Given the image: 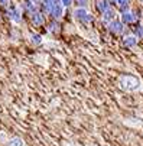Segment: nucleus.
<instances>
[{"label": "nucleus", "mask_w": 143, "mask_h": 146, "mask_svg": "<svg viewBox=\"0 0 143 146\" xmlns=\"http://www.w3.org/2000/svg\"><path fill=\"white\" fill-rule=\"evenodd\" d=\"M130 5H132L130 0H117V7H119V12L120 13L129 12L130 10Z\"/></svg>", "instance_id": "11"}, {"label": "nucleus", "mask_w": 143, "mask_h": 146, "mask_svg": "<svg viewBox=\"0 0 143 146\" xmlns=\"http://www.w3.org/2000/svg\"><path fill=\"white\" fill-rule=\"evenodd\" d=\"M48 31L51 32V33H56V32H59V23H58V20H52V22L48 25Z\"/></svg>", "instance_id": "14"}, {"label": "nucleus", "mask_w": 143, "mask_h": 146, "mask_svg": "<svg viewBox=\"0 0 143 146\" xmlns=\"http://www.w3.org/2000/svg\"><path fill=\"white\" fill-rule=\"evenodd\" d=\"M10 0H0V7H3V9H7L10 6Z\"/></svg>", "instance_id": "17"}, {"label": "nucleus", "mask_w": 143, "mask_h": 146, "mask_svg": "<svg viewBox=\"0 0 143 146\" xmlns=\"http://www.w3.org/2000/svg\"><path fill=\"white\" fill-rule=\"evenodd\" d=\"M59 2H61V5H62L64 7H70L72 5V0H59Z\"/></svg>", "instance_id": "18"}, {"label": "nucleus", "mask_w": 143, "mask_h": 146, "mask_svg": "<svg viewBox=\"0 0 143 146\" xmlns=\"http://www.w3.org/2000/svg\"><path fill=\"white\" fill-rule=\"evenodd\" d=\"M109 3V6H117V0H106Z\"/></svg>", "instance_id": "19"}, {"label": "nucleus", "mask_w": 143, "mask_h": 146, "mask_svg": "<svg viewBox=\"0 0 143 146\" xmlns=\"http://www.w3.org/2000/svg\"><path fill=\"white\" fill-rule=\"evenodd\" d=\"M101 19H103V22H104L106 25H109L110 22H113V20L116 19V10L110 6V7L103 13V17H101Z\"/></svg>", "instance_id": "9"}, {"label": "nucleus", "mask_w": 143, "mask_h": 146, "mask_svg": "<svg viewBox=\"0 0 143 146\" xmlns=\"http://www.w3.org/2000/svg\"><path fill=\"white\" fill-rule=\"evenodd\" d=\"M121 42H123V46L124 48L132 49V48H136V45H137V38L134 35H129V36H124Z\"/></svg>", "instance_id": "8"}, {"label": "nucleus", "mask_w": 143, "mask_h": 146, "mask_svg": "<svg viewBox=\"0 0 143 146\" xmlns=\"http://www.w3.org/2000/svg\"><path fill=\"white\" fill-rule=\"evenodd\" d=\"M7 15H9L10 20H13L15 23H19L20 20H22V12H20V9L15 5H10L7 7Z\"/></svg>", "instance_id": "4"}, {"label": "nucleus", "mask_w": 143, "mask_h": 146, "mask_svg": "<svg viewBox=\"0 0 143 146\" xmlns=\"http://www.w3.org/2000/svg\"><path fill=\"white\" fill-rule=\"evenodd\" d=\"M30 42H32L33 45L42 44V36H40L39 33H32V35H30Z\"/></svg>", "instance_id": "16"}, {"label": "nucleus", "mask_w": 143, "mask_h": 146, "mask_svg": "<svg viewBox=\"0 0 143 146\" xmlns=\"http://www.w3.org/2000/svg\"><path fill=\"white\" fill-rule=\"evenodd\" d=\"M7 146H25V143H23V140L20 139V137L15 136V137H10V139H9Z\"/></svg>", "instance_id": "13"}, {"label": "nucleus", "mask_w": 143, "mask_h": 146, "mask_svg": "<svg viewBox=\"0 0 143 146\" xmlns=\"http://www.w3.org/2000/svg\"><path fill=\"white\" fill-rule=\"evenodd\" d=\"M109 7H110V6H109V3L106 2V0H95V9H97L98 13L103 15Z\"/></svg>", "instance_id": "12"}, {"label": "nucleus", "mask_w": 143, "mask_h": 146, "mask_svg": "<svg viewBox=\"0 0 143 146\" xmlns=\"http://www.w3.org/2000/svg\"><path fill=\"white\" fill-rule=\"evenodd\" d=\"M74 17L78 20V22L84 23V25H88V23H91L93 20H94L93 15L88 13L85 7H78V9H75V10H74Z\"/></svg>", "instance_id": "2"}, {"label": "nucleus", "mask_w": 143, "mask_h": 146, "mask_svg": "<svg viewBox=\"0 0 143 146\" xmlns=\"http://www.w3.org/2000/svg\"><path fill=\"white\" fill-rule=\"evenodd\" d=\"M119 86H120L121 90H124V91H136V90L140 88L142 82H140V78L137 75L126 74V75H121L120 77Z\"/></svg>", "instance_id": "1"}, {"label": "nucleus", "mask_w": 143, "mask_h": 146, "mask_svg": "<svg viewBox=\"0 0 143 146\" xmlns=\"http://www.w3.org/2000/svg\"><path fill=\"white\" fill-rule=\"evenodd\" d=\"M137 12L134 10H129V12H124V13H121V23L123 25H134L136 23V20H137Z\"/></svg>", "instance_id": "3"}, {"label": "nucleus", "mask_w": 143, "mask_h": 146, "mask_svg": "<svg viewBox=\"0 0 143 146\" xmlns=\"http://www.w3.org/2000/svg\"><path fill=\"white\" fill-rule=\"evenodd\" d=\"M109 31L114 35H121L124 32V25L121 23V20H113V22L109 23Z\"/></svg>", "instance_id": "6"}, {"label": "nucleus", "mask_w": 143, "mask_h": 146, "mask_svg": "<svg viewBox=\"0 0 143 146\" xmlns=\"http://www.w3.org/2000/svg\"><path fill=\"white\" fill-rule=\"evenodd\" d=\"M142 2H143V0H142Z\"/></svg>", "instance_id": "21"}, {"label": "nucleus", "mask_w": 143, "mask_h": 146, "mask_svg": "<svg viewBox=\"0 0 143 146\" xmlns=\"http://www.w3.org/2000/svg\"><path fill=\"white\" fill-rule=\"evenodd\" d=\"M64 6L61 5V2L59 0H55V3H54V6H52V10H51V16L55 19V20H58V19H61L64 16Z\"/></svg>", "instance_id": "5"}, {"label": "nucleus", "mask_w": 143, "mask_h": 146, "mask_svg": "<svg viewBox=\"0 0 143 146\" xmlns=\"http://www.w3.org/2000/svg\"><path fill=\"white\" fill-rule=\"evenodd\" d=\"M133 35H134L136 38H143V25H140V23L134 25V28H133Z\"/></svg>", "instance_id": "15"}, {"label": "nucleus", "mask_w": 143, "mask_h": 146, "mask_svg": "<svg viewBox=\"0 0 143 146\" xmlns=\"http://www.w3.org/2000/svg\"><path fill=\"white\" fill-rule=\"evenodd\" d=\"M78 3H79L81 7H84V6L87 5V0H78Z\"/></svg>", "instance_id": "20"}, {"label": "nucleus", "mask_w": 143, "mask_h": 146, "mask_svg": "<svg viewBox=\"0 0 143 146\" xmlns=\"http://www.w3.org/2000/svg\"><path fill=\"white\" fill-rule=\"evenodd\" d=\"M54 3H55V0H42V2H40V9H42V13L44 15H51V10H52Z\"/></svg>", "instance_id": "10"}, {"label": "nucleus", "mask_w": 143, "mask_h": 146, "mask_svg": "<svg viewBox=\"0 0 143 146\" xmlns=\"http://www.w3.org/2000/svg\"><path fill=\"white\" fill-rule=\"evenodd\" d=\"M30 20H32V23L35 26H42L45 23V15L42 12L38 10V12H35V13L30 15Z\"/></svg>", "instance_id": "7"}]
</instances>
